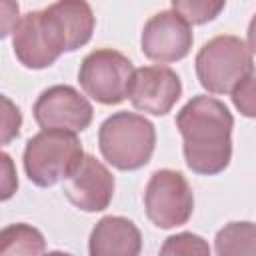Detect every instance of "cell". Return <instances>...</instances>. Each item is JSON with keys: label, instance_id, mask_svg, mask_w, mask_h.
Segmentation results:
<instances>
[{"label": "cell", "instance_id": "1", "mask_svg": "<svg viewBox=\"0 0 256 256\" xmlns=\"http://www.w3.org/2000/svg\"><path fill=\"white\" fill-rule=\"evenodd\" d=\"M176 128L182 136L186 166L192 172L214 176L230 164L234 118L224 102L194 96L180 108Z\"/></svg>", "mask_w": 256, "mask_h": 256}, {"label": "cell", "instance_id": "2", "mask_svg": "<svg viewBox=\"0 0 256 256\" xmlns=\"http://www.w3.org/2000/svg\"><path fill=\"white\" fill-rule=\"evenodd\" d=\"M98 146L108 164L118 170H138L152 158L156 130L150 120L134 112L108 116L98 130Z\"/></svg>", "mask_w": 256, "mask_h": 256}, {"label": "cell", "instance_id": "3", "mask_svg": "<svg viewBox=\"0 0 256 256\" xmlns=\"http://www.w3.org/2000/svg\"><path fill=\"white\" fill-rule=\"evenodd\" d=\"M84 150L74 132L42 128L24 148V170L32 184L48 188L66 180L84 160Z\"/></svg>", "mask_w": 256, "mask_h": 256}, {"label": "cell", "instance_id": "4", "mask_svg": "<svg viewBox=\"0 0 256 256\" xmlns=\"http://www.w3.org/2000/svg\"><path fill=\"white\" fill-rule=\"evenodd\" d=\"M196 76L204 90L230 94L254 68L252 50L238 36L222 34L208 40L196 54Z\"/></svg>", "mask_w": 256, "mask_h": 256}, {"label": "cell", "instance_id": "5", "mask_svg": "<svg viewBox=\"0 0 256 256\" xmlns=\"http://www.w3.org/2000/svg\"><path fill=\"white\" fill-rule=\"evenodd\" d=\"M134 76L132 62L118 50L100 48L90 52L78 70L82 90L100 104H120L128 98L130 82Z\"/></svg>", "mask_w": 256, "mask_h": 256}, {"label": "cell", "instance_id": "6", "mask_svg": "<svg viewBox=\"0 0 256 256\" xmlns=\"http://www.w3.org/2000/svg\"><path fill=\"white\" fill-rule=\"evenodd\" d=\"M144 208L148 220L158 228L186 224L194 212V194L184 174L170 168L156 170L144 190Z\"/></svg>", "mask_w": 256, "mask_h": 256}, {"label": "cell", "instance_id": "7", "mask_svg": "<svg viewBox=\"0 0 256 256\" xmlns=\"http://www.w3.org/2000/svg\"><path fill=\"white\" fill-rule=\"evenodd\" d=\"M32 112L40 128H58L74 134L86 130L94 116L92 104L86 100V96L66 84L46 88L36 98Z\"/></svg>", "mask_w": 256, "mask_h": 256}, {"label": "cell", "instance_id": "8", "mask_svg": "<svg viewBox=\"0 0 256 256\" xmlns=\"http://www.w3.org/2000/svg\"><path fill=\"white\" fill-rule=\"evenodd\" d=\"M42 20L54 48L74 52L90 42L96 18L86 0H56L42 10Z\"/></svg>", "mask_w": 256, "mask_h": 256}, {"label": "cell", "instance_id": "9", "mask_svg": "<svg viewBox=\"0 0 256 256\" xmlns=\"http://www.w3.org/2000/svg\"><path fill=\"white\" fill-rule=\"evenodd\" d=\"M192 40L194 36L190 30V22H186L174 10H166L154 14L144 24L140 46L146 58L160 64H168L188 56Z\"/></svg>", "mask_w": 256, "mask_h": 256}, {"label": "cell", "instance_id": "10", "mask_svg": "<svg viewBox=\"0 0 256 256\" xmlns=\"http://www.w3.org/2000/svg\"><path fill=\"white\" fill-rule=\"evenodd\" d=\"M182 96V82L168 66H142L134 70L128 98L140 112L164 116Z\"/></svg>", "mask_w": 256, "mask_h": 256}, {"label": "cell", "instance_id": "11", "mask_svg": "<svg viewBox=\"0 0 256 256\" xmlns=\"http://www.w3.org/2000/svg\"><path fill=\"white\" fill-rule=\"evenodd\" d=\"M64 196L84 212L108 208L114 196V176L94 156H84L80 166L64 180Z\"/></svg>", "mask_w": 256, "mask_h": 256}, {"label": "cell", "instance_id": "12", "mask_svg": "<svg viewBox=\"0 0 256 256\" xmlns=\"http://www.w3.org/2000/svg\"><path fill=\"white\" fill-rule=\"evenodd\" d=\"M12 48L20 64L32 70L48 68L60 56V52L54 48L46 32L42 10L28 12L20 18V22L12 32Z\"/></svg>", "mask_w": 256, "mask_h": 256}, {"label": "cell", "instance_id": "13", "mask_svg": "<svg viewBox=\"0 0 256 256\" xmlns=\"http://www.w3.org/2000/svg\"><path fill=\"white\" fill-rule=\"evenodd\" d=\"M88 250L92 256H136L142 250V236L132 220L104 216L90 234Z\"/></svg>", "mask_w": 256, "mask_h": 256}, {"label": "cell", "instance_id": "14", "mask_svg": "<svg viewBox=\"0 0 256 256\" xmlns=\"http://www.w3.org/2000/svg\"><path fill=\"white\" fill-rule=\"evenodd\" d=\"M216 254L220 256H256V224L254 222H230L218 230L214 240Z\"/></svg>", "mask_w": 256, "mask_h": 256}, {"label": "cell", "instance_id": "15", "mask_svg": "<svg viewBox=\"0 0 256 256\" xmlns=\"http://www.w3.org/2000/svg\"><path fill=\"white\" fill-rule=\"evenodd\" d=\"M46 250L44 236L40 230L28 224H10L0 232V254L2 256H36Z\"/></svg>", "mask_w": 256, "mask_h": 256}, {"label": "cell", "instance_id": "16", "mask_svg": "<svg viewBox=\"0 0 256 256\" xmlns=\"http://www.w3.org/2000/svg\"><path fill=\"white\" fill-rule=\"evenodd\" d=\"M174 12H178L190 24H206L214 20L226 6V0H170Z\"/></svg>", "mask_w": 256, "mask_h": 256}, {"label": "cell", "instance_id": "17", "mask_svg": "<svg viewBox=\"0 0 256 256\" xmlns=\"http://www.w3.org/2000/svg\"><path fill=\"white\" fill-rule=\"evenodd\" d=\"M160 254H210V246L192 232H182L166 238Z\"/></svg>", "mask_w": 256, "mask_h": 256}, {"label": "cell", "instance_id": "18", "mask_svg": "<svg viewBox=\"0 0 256 256\" xmlns=\"http://www.w3.org/2000/svg\"><path fill=\"white\" fill-rule=\"evenodd\" d=\"M232 104L246 118H256V70H252L232 92Z\"/></svg>", "mask_w": 256, "mask_h": 256}, {"label": "cell", "instance_id": "19", "mask_svg": "<svg viewBox=\"0 0 256 256\" xmlns=\"http://www.w3.org/2000/svg\"><path fill=\"white\" fill-rule=\"evenodd\" d=\"M2 104H4V116H2V144H8L12 138H16V136L20 134L22 116H20V110L10 102L8 96H2Z\"/></svg>", "mask_w": 256, "mask_h": 256}, {"label": "cell", "instance_id": "20", "mask_svg": "<svg viewBox=\"0 0 256 256\" xmlns=\"http://www.w3.org/2000/svg\"><path fill=\"white\" fill-rule=\"evenodd\" d=\"M18 4L16 0H2V36L14 32L18 24Z\"/></svg>", "mask_w": 256, "mask_h": 256}, {"label": "cell", "instance_id": "21", "mask_svg": "<svg viewBox=\"0 0 256 256\" xmlns=\"http://www.w3.org/2000/svg\"><path fill=\"white\" fill-rule=\"evenodd\" d=\"M0 158H2V166H4V186H2V200H8V198L12 196V192L16 190V186H18V180H16V174H14V170H12V160H10V156L4 152Z\"/></svg>", "mask_w": 256, "mask_h": 256}, {"label": "cell", "instance_id": "22", "mask_svg": "<svg viewBox=\"0 0 256 256\" xmlns=\"http://www.w3.org/2000/svg\"><path fill=\"white\" fill-rule=\"evenodd\" d=\"M248 48L252 50V54H256V14L252 16L250 24H248Z\"/></svg>", "mask_w": 256, "mask_h": 256}]
</instances>
